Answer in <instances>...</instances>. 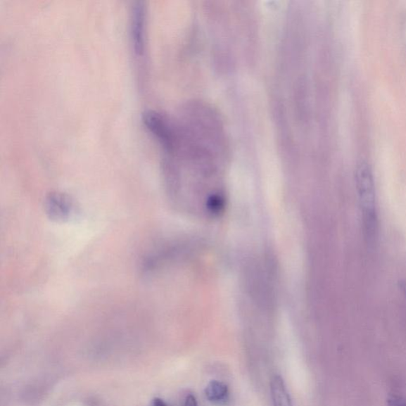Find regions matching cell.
Segmentation results:
<instances>
[{"instance_id": "277c9868", "label": "cell", "mask_w": 406, "mask_h": 406, "mask_svg": "<svg viewBox=\"0 0 406 406\" xmlns=\"http://www.w3.org/2000/svg\"><path fill=\"white\" fill-rule=\"evenodd\" d=\"M146 12L144 3L136 2L132 9L131 18V36L137 54L142 55L145 49Z\"/></svg>"}, {"instance_id": "3957f363", "label": "cell", "mask_w": 406, "mask_h": 406, "mask_svg": "<svg viewBox=\"0 0 406 406\" xmlns=\"http://www.w3.org/2000/svg\"><path fill=\"white\" fill-rule=\"evenodd\" d=\"M46 211L50 220L64 222L73 215L74 203L70 196L60 192H52L46 199Z\"/></svg>"}, {"instance_id": "6da1fadb", "label": "cell", "mask_w": 406, "mask_h": 406, "mask_svg": "<svg viewBox=\"0 0 406 406\" xmlns=\"http://www.w3.org/2000/svg\"><path fill=\"white\" fill-rule=\"evenodd\" d=\"M355 184L365 232L369 239H374L378 231L376 186L372 168L365 162H361L355 170Z\"/></svg>"}, {"instance_id": "52a82bcc", "label": "cell", "mask_w": 406, "mask_h": 406, "mask_svg": "<svg viewBox=\"0 0 406 406\" xmlns=\"http://www.w3.org/2000/svg\"><path fill=\"white\" fill-rule=\"evenodd\" d=\"M389 406H406V400L398 396H393L389 399Z\"/></svg>"}, {"instance_id": "ba28073f", "label": "cell", "mask_w": 406, "mask_h": 406, "mask_svg": "<svg viewBox=\"0 0 406 406\" xmlns=\"http://www.w3.org/2000/svg\"><path fill=\"white\" fill-rule=\"evenodd\" d=\"M184 406H198L197 399L192 393L186 395L184 402Z\"/></svg>"}, {"instance_id": "9c48e42d", "label": "cell", "mask_w": 406, "mask_h": 406, "mask_svg": "<svg viewBox=\"0 0 406 406\" xmlns=\"http://www.w3.org/2000/svg\"><path fill=\"white\" fill-rule=\"evenodd\" d=\"M152 406H168L163 399L155 398L152 402Z\"/></svg>"}, {"instance_id": "5b68a950", "label": "cell", "mask_w": 406, "mask_h": 406, "mask_svg": "<svg viewBox=\"0 0 406 406\" xmlns=\"http://www.w3.org/2000/svg\"><path fill=\"white\" fill-rule=\"evenodd\" d=\"M270 390L273 406H293L284 380L279 374L272 377Z\"/></svg>"}, {"instance_id": "8992f818", "label": "cell", "mask_w": 406, "mask_h": 406, "mask_svg": "<svg viewBox=\"0 0 406 406\" xmlns=\"http://www.w3.org/2000/svg\"><path fill=\"white\" fill-rule=\"evenodd\" d=\"M205 396L208 401L215 405L227 404L229 399L228 386L218 380H211L205 389Z\"/></svg>"}, {"instance_id": "30bf717a", "label": "cell", "mask_w": 406, "mask_h": 406, "mask_svg": "<svg viewBox=\"0 0 406 406\" xmlns=\"http://www.w3.org/2000/svg\"><path fill=\"white\" fill-rule=\"evenodd\" d=\"M401 288L404 293L405 296L406 297V280L401 283Z\"/></svg>"}, {"instance_id": "7a4b0ae2", "label": "cell", "mask_w": 406, "mask_h": 406, "mask_svg": "<svg viewBox=\"0 0 406 406\" xmlns=\"http://www.w3.org/2000/svg\"><path fill=\"white\" fill-rule=\"evenodd\" d=\"M143 122L147 129L155 135L167 149H172L174 146L172 130L165 120L158 112L146 110L143 114Z\"/></svg>"}]
</instances>
